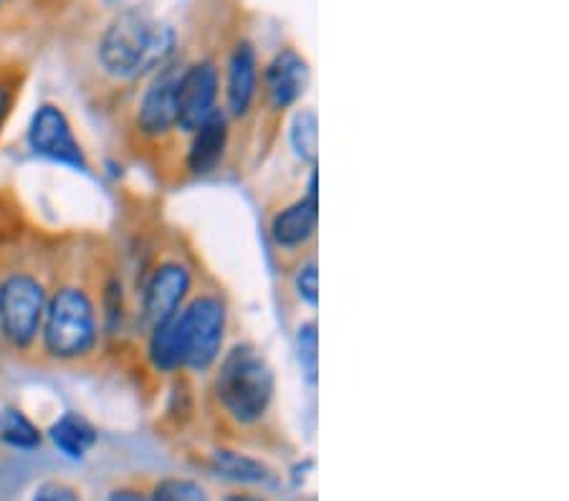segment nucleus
<instances>
[{
  "instance_id": "nucleus-1",
  "label": "nucleus",
  "mask_w": 569,
  "mask_h": 501,
  "mask_svg": "<svg viewBox=\"0 0 569 501\" xmlns=\"http://www.w3.org/2000/svg\"><path fill=\"white\" fill-rule=\"evenodd\" d=\"M176 49V33L160 18L124 11L107 26L99 41V63L109 77L137 79L164 67Z\"/></svg>"
},
{
  "instance_id": "nucleus-2",
  "label": "nucleus",
  "mask_w": 569,
  "mask_h": 501,
  "mask_svg": "<svg viewBox=\"0 0 569 501\" xmlns=\"http://www.w3.org/2000/svg\"><path fill=\"white\" fill-rule=\"evenodd\" d=\"M97 344V312L87 291L63 287L43 314V348L57 360L84 358Z\"/></svg>"
},
{
  "instance_id": "nucleus-3",
  "label": "nucleus",
  "mask_w": 569,
  "mask_h": 501,
  "mask_svg": "<svg viewBox=\"0 0 569 501\" xmlns=\"http://www.w3.org/2000/svg\"><path fill=\"white\" fill-rule=\"evenodd\" d=\"M218 395L238 421H259L273 395V375L259 352L236 348L220 364Z\"/></svg>"
},
{
  "instance_id": "nucleus-4",
  "label": "nucleus",
  "mask_w": 569,
  "mask_h": 501,
  "mask_svg": "<svg viewBox=\"0 0 569 501\" xmlns=\"http://www.w3.org/2000/svg\"><path fill=\"white\" fill-rule=\"evenodd\" d=\"M46 314V291L41 281L26 271L8 273L0 281V334L16 350L36 342Z\"/></svg>"
},
{
  "instance_id": "nucleus-5",
  "label": "nucleus",
  "mask_w": 569,
  "mask_h": 501,
  "mask_svg": "<svg viewBox=\"0 0 569 501\" xmlns=\"http://www.w3.org/2000/svg\"><path fill=\"white\" fill-rule=\"evenodd\" d=\"M226 312L218 299H196L186 312L178 314L182 362L196 370H206L218 358L220 342H223Z\"/></svg>"
},
{
  "instance_id": "nucleus-6",
  "label": "nucleus",
  "mask_w": 569,
  "mask_h": 501,
  "mask_svg": "<svg viewBox=\"0 0 569 501\" xmlns=\"http://www.w3.org/2000/svg\"><path fill=\"white\" fill-rule=\"evenodd\" d=\"M29 144L36 154L46 160L61 162V166L73 170H87L84 150L77 137H73L67 114L53 104H41L36 109L31 127H29Z\"/></svg>"
},
{
  "instance_id": "nucleus-7",
  "label": "nucleus",
  "mask_w": 569,
  "mask_h": 501,
  "mask_svg": "<svg viewBox=\"0 0 569 501\" xmlns=\"http://www.w3.org/2000/svg\"><path fill=\"white\" fill-rule=\"evenodd\" d=\"M218 94V71L210 61L182 69L178 84V124L196 132L210 114Z\"/></svg>"
},
{
  "instance_id": "nucleus-8",
  "label": "nucleus",
  "mask_w": 569,
  "mask_h": 501,
  "mask_svg": "<svg viewBox=\"0 0 569 501\" xmlns=\"http://www.w3.org/2000/svg\"><path fill=\"white\" fill-rule=\"evenodd\" d=\"M182 69L178 63L164 67L158 79L152 81L150 89L144 91L140 114H137V124L140 130L150 137H160L178 124V84H180Z\"/></svg>"
},
{
  "instance_id": "nucleus-9",
  "label": "nucleus",
  "mask_w": 569,
  "mask_h": 501,
  "mask_svg": "<svg viewBox=\"0 0 569 501\" xmlns=\"http://www.w3.org/2000/svg\"><path fill=\"white\" fill-rule=\"evenodd\" d=\"M188 287V271L178 267V263H168V267L154 271V277L144 291V317L152 324L164 322V319L178 312Z\"/></svg>"
},
{
  "instance_id": "nucleus-10",
  "label": "nucleus",
  "mask_w": 569,
  "mask_h": 501,
  "mask_svg": "<svg viewBox=\"0 0 569 501\" xmlns=\"http://www.w3.org/2000/svg\"><path fill=\"white\" fill-rule=\"evenodd\" d=\"M309 84V63L297 51H281L266 69V91L273 107H289L305 94Z\"/></svg>"
},
{
  "instance_id": "nucleus-11",
  "label": "nucleus",
  "mask_w": 569,
  "mask_h": 501,
  "mask_svg": "<svg viewBox=\"0 0 569 501\" xmlns=\"http://www.w3.org/2000/svg\"><path fill=\"white\" fill-rule=\"evenodd\" d=\"M256 51L251 43H238L228 61V104L233 114H243L256 94Z\"/></svg>"
},
{
  "instance_id": "nucleus-12",
  "label": "nucleus",
  "mask_w": 569,
  "mask_h": 501,
  "mask_svg": "<svg viewBox=\"0 0 569 501\" xmlns=\"http://www.w3.org/2000/svg\"><path fill=\"white\" fill-rule=\"evenodd\" d=\"M317 228V198H307L293 203L287 211L273 218V241L279 246H299L305 243Z\"/></svg>"
},
{
  "instance_id": "nucleus-13",
  "label": "nucleus",
  "mask_w": 569,
  "mask_h": 501,
  "mask_svg": "<svg viewBox=\"0 0 569 501\" xmlns=\"http://www.w3.org/2000/svg\"><path fill=\"white\" fill-rule=\"evenodd\" d=\"M51 441L67 459H84L91 445L97 443V431L87 418L79 413H67L51 425Z\"/></svg>"
},
{
  "instance_id": "nucleus-14",
  "label": "nucleus",
  "mask_w": 569,
  "mask_h": 501,
  "mask_svg": "<svg viewBox=\"0 0 569 501\" xmlns=\"http://www.w3.org/2000/svg\"><path fill=\"white\" fill-rule=\"evenodd\" d=\"M226 148V117L213 112L196 130V142L190 148V168L196 172H208L216 168Z\"/></svg>"
},
{
  "instance_id": "nucleus-15",
  "label": "nucleus",
  "mask_w": 569,
  "mask_h": 501,
  "mask_svg": "<svg viewBox=\"0 0 569 501\" xmlns=\"http://www.w3.org/2000/svg\"><path fill=\"white\" fill-rule=\"evenodd\" d=\"M150 358L158 370H176L182 362V344H180V327H178V312L164 319V322L154 324L152 340H150Z\"/></svg>"
},
{
  "instance_id": "nucleus-16",
  "label": "nucleus",
  "mask_w": 569,
  "mask_h": 501,
  "mask_svg": "<svg viewBox=\"0 0 569 501\" xmlns=\"http://www.w3.org/2000/svg\"><path fill=\"white\" fill-rule=\"evenodd\" d=\"M0 441L11 449H36L41 443V433L18 408L0 410Z\"/></svg>"
},
{
  "instance_id": "nucleus-17",
  "label": "nucleus",
  "mask_w": 569,
  "mask_h": 501,
  "mask_svg": "<svg viewBox=\"0 0 569 501\" xmlns=\"http://www.w3.org/2000/svg\"><path fill=\"white\" fill-rule=\"evenodd\" d=\"M213 469L220 473V477L241 481V484H256V481H263L269 477V471H266L263 463L246 459V455L231 453V451L213 453Z\"/></svg>"
},
{
  "instance_id": "nucleus-18",
  "label": "nucleus",
  "mask_w": 569,
  "mask_h": 501,
  "mask_svg": "<svg viewBox=\"0 0 569 501\" xmlns=\"http://www.w3.org/2000/svg\"><path fill=\"white\" fill-rule=\"evenodd\" d=\"M291 142H293V150H297L301 160L317 162L319 132H317V114L315 112H301L297 120H293Z\"/></svg>"
},
{
  "instance_id": "nucleus-19",
  "label": "nucleus",
  "mask_w": 569,
  "mask_h": 501,
  "mask_svg": "<svg viewBox=\"0 0 569 501\" xmlns=\"http://www.w3.org/2000/svg\"><path fill=\"white\" fill-rule=\"evenodd\" d=\"M152 501H208V494L192 481L168 479L154 489Z\"/></svg>"
},
{
  "instance_id": "nucleus-20",
  "label": "nucleus",
  "mask_w": 569,
  "mask_h": 501,
  "mask_svg": "<svg viewBox=\"0 0 569 501\" xmlns=\"http://www.w3.org/2000/svg\"><path fill=\"white\" fill-rule=\"evenodd\" d=\"M299 360L307 378L315 382L317 378V327L307 324L299 330Z\"/></svg>"
},
{
  "instance_id": "nucleus-21",
  "label": "nucleus",
  "mask_w": 569,
  "mask_h": 501,
  "mask_svg": "<svg viewBox=\"0 0 569 501\" xmlns=\"http://www.w3.org/2000/svg\"><path fill=\"white\" fill-rule=\"evenodd\" d=\"M297 289H299V297L305 299L307 304L311 307L317 304V263H307V267L299 271Z\"/></svg>"
},
{
  "instance_id": "nucleus-22",
  "label": "nucleus",
  "mask_w": 569,
  "mask_h": 501,
  "mask_svg": "<svg viewBox=\"0 0 569 501\" xmlns=\"http://www.w3.org/2000/svg\"><path fill=\"white\" fill-rule=\"evenodd\" d=\"M33 501H79V497L77 491L63 484H43L39 491H36Z\"/></svg>"
},
{
  "instance_id": "nucleus-23",
  "label": "nucleus",
  "mask_w": 569,
  "mask_h": 501,
  "mask_svg": "<svg viewBox=\"0 0 569 501\" xmlns=\"http://www.w3.org/2000/svg\"><path fill=\"white\" fill-rule=\"evenodd\" d=\"M13 107V87L8 84L6 79H0V132H3L8 114H11Z\"/></svg>"
},
{
  "instance_id": "nucleus-24",
  "label": "nucleus",
  "mask_w": 569,
  "mask_h": 501,
  "mask_svg": "<svg viewBox=\"0 0 569 501\" xmlns=\"http://www.w3.org/2000/svg\"><path fill=\"white\" fill-rule=\"evenodd\" d=\"M228 501H263V499H256V497H231Z\"/></svg>"
}]
</instances>
